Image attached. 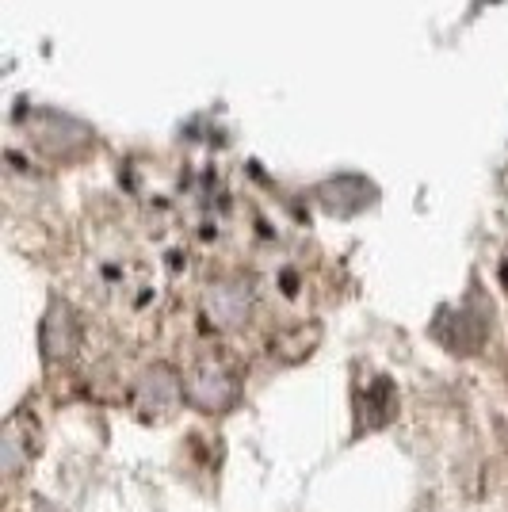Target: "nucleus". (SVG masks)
Here are the masks:
<instances>
[{"label":"nucleus","mask_w":508,"mask_h":512,"mask_svg":"<svg viewBox=\"0 0 508 512\" xmlns=\"http://www.w3.org/2000/svg\"><path fill=\"white\" fill-rule=\"evenodd\" d=\"M184 402L199 413H226L241 402V367L222 352L195 356L184 371Z\"/></svg>","instance_id":"obj_1"},{"label":"nucleus","mask_w":508,"mask_h":512,"mask_svg":"<svg viewBox=\"0 0 508 512\" xmlns=\"http://www.w3.org/2000/svg\"><path fill=\"white\" fill-rule=\"evenodd\" d=\"M130 402L146 417H165L184 402V375H176L169 363H153L149 371L138 375V383L130 390Z\"/></svg>","instance_id":"obj_2"},{"label":"nucleus","mask_w":508,"mask_h":512,"mask_svg":"<svg viewBox=\"0 0 508 512\" xmlns=\"http://www.w3.org/2000/svg\"><path fill=\"white\" fill-rule=\"evenodd\" d=\"M39 451H43V428H39V421H35L27 409L12 413L8 425H4V436H0L4 474H8V478L23 474V467H31V459H35Z\"/></svg>","instance_id":"obj_3"},{"label":"nucleus","mask_w":508,"mask_h":512,"mask_svg":"<svg viewBox=\"0 0 508 512\" xmlns=\"http://www.w3.org/2000/svg\"><path fill=\"white\" fill-rule=\"evenodd\" d=\"M253 310V291L245 283H214L203 295V318L218 333H237Z\"/></svg>","instance_id":"obj_4"},{"label":"nucleus","mask_w":508,"mask_h":512,"mask_svg":"<svg viewBox=\"0 0 508 512\" xmlns=\"http://www.w3.org/2000/svg\"><path fill=\"white\" fill-rule=\"evenodd\" d=\"M39 344H43V360L58 363L69 360L77 348H81V318L73 314L69 302H50L43 318V333H39Z\"/></svg>","instance_id":"obj_5"},{"label":"nucleus","mask_w":508,"mask_h":512,"mask_svg":"<svg viewBox=\"0 0 508 512\" xmlns=\"http://www.w3.org/2000/svg\"><path fill=\"white\" fill-rule=\"evenodd\" d=\"M394 417H398V390L386 375H371L367 386H360L356 394V432L386 428Z\"/></svg>","instance_id":"obj_6"},{"label":"nucleus","mask_w":508,"mask_h":512,"mask_svg":"<svg viewBox=\"0 0 508 512\" xmlns=\"http://www.w3.org/2000/svg\"><path fill=\"white\" fill-rule=\"evenodd\" d=\"M20 512H62V509H58L54 501H46V497H39V493H35V497H27V501H23Z\"/></svg>","instance_id":"obj_7"}]
</instances>
